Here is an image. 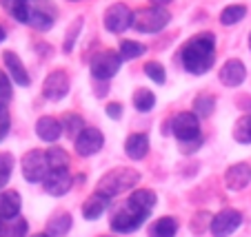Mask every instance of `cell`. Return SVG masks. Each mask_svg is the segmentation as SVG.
I'll return each instance as SVG.
<instances>
[{"instance_id": "1", "label": "cell", "mask_w": 251, "mask_h": 237, "mask_svg": "<svg viewBox=\"0 0 251 237\" xmlns=\"http://www.w3.org/2000/svg\"><path fill=\"white\" fill-rule=\"evenodd\" d=\"M180 60L185 71L191 76H204L216 62V36L209 31L189 38L180 49Z\"/></svg>"}, {"instance_id": "2", "label": "cell", "mask_w": 251, "mask_h": 237, "mask_svg": "<svg viewBox=\"0 0 251 237\" xmlns=\"http://www.w3.org/2000/svg\"><path fill=\"white\" fill-rule=\"evenodd\" d=\"M138 182H140V171H136L131 166H118L100 177L96 191L107 195V197H116V195H123L125 191H131L133 186H138Z\"/></svg>"}, {"instance_id": "3", "label": "cell", "mask_w": 251, "mask_h": 237, "mask_svg": "<svg viewBox=\"0 0 251 237\" xmlns=\"http://www.w3.org/2000/svg\"><path fill=\"white\" fill-rule=\"evenodd\" d=\"M149 215H151V211L138 209L131 202H127V204H123L111 215L109 226H111V231L118 233V235H131L138 228H142V224L149 219Z\"/></svg>"}, {"instance_id": "4", "label": "cell", "mask_w": 251, "mask_h": 237, "mask_svg": "<svg viewBox=\"0 0 251 237\" xmlns=\"http://www.w3.org/2000/svg\"><path fill=\"white\" fill-rule=\"evenodd\" d=\"M20 171L23 177L29 184H43L45 177L49 175V160H47V151H40V149H31L23 155L20 160Z\"/></svg>"}, {"instance_id": "5", "label": "cell", "mask_w": 251, "mask_h": 237, "mask_svg": "<svg viewBox=\"0 0 251 237\" xmlns=\"http://www.w3.org/2000/svg\"><path fill=\"white\" fill-rule=\"evenodd\" d=\"M169 133L180 144L200 140V118L194 111H180L169 120Z\"/></svg>"}, {"instance_id": "6", "label": "cell", "mask_w": 251, "mask_h": 237, "mask_svg": "<svg viewBox=\"0 0 251 237\" xmlns=\"http://www.w3.org/2000/svg\"><path fill=\"white\" fill-rule=\"evenodd\" d=\"M171 14L165 7H147L133 14V29L140 33H158L169 24Z\"/></svg>"}, {"instance_id": "7", "label": "cell", "mask_w": 251, "mask_h": 237, "mask_svg": "<svg viewBox=\"0 0 251 237\" xmlns=\"http://www.w3.org/2000/svg\"><path fill=\"white\" fill-rule=\"evenodd\" d=\"M120 65H123V58L118 51L114 49H107V51H98L89 62L91 76L98 82H107L120 71Z\"/></svg>"}, {"instance_id": "8", "label": "cell", "mask_w": 251, "mask_h": 237, "mask_svg": "<svg viewBox=\"0 0 251 237\" xmlns=\"http://www.w3.org/2000/svg\"><path fill=\"white\" fill-rule=\"evenodd\" d=\"M102 24L109 33H123L129 27H133V11L125 2H114L109 9L104 11Z\"/></svg>"}, {"instance_id": "9", "label": "cell", "mask_w": 251, "mask_h": 237, "mask_svg": "<svg viewBox=\"0 0 251 237\" xmlns=\"http://www.w3.org/2000/svg\"><path fill=\"white\" fill-rule=\"evenodd\" d=\"M242 226V213L236 209H225L211 217V226L209 233L213 237H231L238 228Z\"/></svg>"}, {"instance_id": "10", "label": "cell", "mask_w": 251, "mask_h": 237, "mask_svg": "<svg viewBox=\"0 0 251 237\" xmlns=\"http://www.w3.org/2000/svg\"><path fill=\"white\" fill-rule=\"evenodd\" d=\"M102 147H104V135L96 127H85L80 135L74 140V149H76V153L80 157L96 155V153L102 151Z\"/></svg>"}, {"instance_id": "11", "label": "cell", "mask_w": 251, "mask_h": 237, "mask_svg": "<svg viewBox=\"0 0 251 237\" xmlns=\"http://www.w3.org/2000/svg\"><path fill=\"white\" fill-rule=\"evenodd\" d=\"M69 93V76L65 69H56L51 71L43 82V95L51 102H60Z\"/></svg>"}, {"instance_id": "12", "label": "cell", "mask_w": 251, "mask_h": 237, "mask_svg": "<svg viewBox=\"0 0 251 237\" xmlns=\"http://www.w3.org/2000/svg\"><path fill=\"white\" fill-rule=\"evenodd\" d=\"M58 18V9L53 7V2L49 0H40L31 7V18H29V24L38 31H49V29L56 24Z\"/></svg>"}, {"instance_id": "13", "label": "cell", "mask_w": 251, "mask_h": 237, "mask_svg": "<svg viewBox=\"0 0 251 237\" xmlns=\"http://www.w3.org/2000/svg\"><path fill=\"white\" fill-rule=\"evenodd\" d=\"M45 193L51 195V197H62L71 191L74 186V177H71L69 169H58V171H49V175L43 182Z\"/></svg>"}, {"instance_id": "14", "label": "cell", "mask_w": 251, "mask_h": 237, "mask_svg": "<svg viewBox=\"0 0 251 237\" xmlns=\"http://www.w3.org/2000/svg\"><path fill=\"white\" fill-rule=\"evenodd\" d=\"M251 184V164L236 162L225 171V186L229 191H242Z\"/></svg>"}, {"instance_id": "15", "label": "cell", "mask_w": 251, "mask_h": 237, "mask_svg": "<svg viewBox=\"0 0 251 237\" xmlns=\"http://www.w3.org/2000/svg\"><path fill=\"white\" fill-rule=\"evenodd\" d=\"M218 78L225 86H240L242 82L247 80V69H245V65H242V60H238V58L227 60L220 66Z\"/></svg>"}, {"instance_id": "16", "label": "cell", "mask_w": 251, "mask_h": 237, "mask_svg": "<svg viewBox=\"0 0 251 237\" xmlns=\"http://www.w3.org/2000/svg\"><path fill=\"white\" fill-rule=\"evenodd\" d=\"M62 133H65L62 131V122L58 118H53V115H43L36 122V135L47 144H56Z\"/></svg>"}, {"instance_id": "17", "label": "cell", "mask_w": 251, "mask_h": 237, "mask_svg": "<svg viewBox=\"0 0 251 237\" xmlns=\"http://www.w3.org/2000/svg\"><path fill=\"white\" fill-rule=\"evenodd\" d=\"M109 204H111V197H107V195L96 191L94 195H89V197L85 199V204H82V217H85L87 222H96V219H100L107 213Z\"/></svg>"}, {"instance_id": "18", "label": "cell", "mask_w": 251, "mask_h": 237, "mask_svg": "<svg viewBox=\"0 0 251 237\" xmlns=\"http://www.w3.org/2000/svg\"><path fill=\"white\" fill-rule=\"evenodd\" d=\"M149 149H151V142L147 133H131L125 140V153L129 160H145L149 155Z\"/></svg>"}, {"instance_id": "19", "label": "cell", "mask_w": 251, "mask_h": 237, "mask_svg": "<svg viewBox=\"0 0 251 237\" xmlns=\"http://www.w3.org/2000/svg\"><path fill=\"white\" fill-rule=\"evenodd\" d=\"M2 62H5V66H7V73H9L11 80H14L18 86H29V85H31V78H29V73H27V69H25L23 60H20L14 51H5V53H2Z\"/></svg>"}, {"instance_id": "20", "label": "cell", "mask_w": 251, "mask_h": 237, "mask_svg": "<svg viewBox=\"0 0 251 237\" xmlns=\"http://www.w3.org/2000/svg\"><path fill=\"white\" fill-rule=\"evenodd\" d=\"M20 209H23V197L18 191H2L0 193V219H16L20 217Z\"/></svg>"}, {"instance_id": "21", "label": "cell", "mask_w": 251, "mask_h": 237, "mask_svg": "<svg viewBox=\"0 0 251 237\" xmlns=\"http://www.w3.org/2000/svg\"><path fill=\"white\" fill-rule=\"evenodd\" d=\"M71 228H74V217H71V213H67V211H58V213H53L51 217L47 219V228H45V233H47L49 237H65Z\"/></svg>"}, {"instance_id": "22", "label": "cell", "mask_w": 251, "mask_h": 237, "mask_svg": "<svg viewBox=\"0 0 251 237\" xmlns=\"http://www.w3.org/2000/svg\"><path fill=\"white\" fill-rule=\"evenodd\" d=\"M176 233H178V219L171 217V215H165V217H158L149 226L147 235L149 237H176Z\"/></svg>"}, {"instance_id": "23", "label": "cell", "mask_w": 251, "mask_h": 237, "mask_svg": "<svg viewBox=\"0 0 251 237\" xmlns=\"http://www.w3.org/2000/svg\"><path fill=\"white\" fill-rule=\"evenodd\" d=\"M2 7L14 16V20H18L20 24H29L31 18V7H29V0H0Z\"/></svg>"}, {"instance_id": "24", "label": "cell", "mask_w": 251, "mask_h": 237, "mask_svg": "<svg viewBox=\"0 0 251 237\" xmlns=\"http://www.w3.org/2000/svg\"><path fill=\"white\" fill-rule=\"evenodd\" d=\"M60 122H62V131H65V135L69 140H76L78 135L82 133V129L87 127L85 120H82V115L80 113H71V111L62 115Z\"/></svg>"}, {"instance_id": "25", "label": "cell", "mask_w": 251, "mask_h": 237, "mask_svg": "<svg viewBox=\"0 0 251 237\" xmlns=\"http://www.w3.org/2000/svg\"><path fill=\"white\" fill-rule=\"evenodd\" d=\"M127 202H131V204L138 206V209L153 211V206H156V202H158V195L153 193L151 189H136L127 197Z\"/></svg>"}, {"instance_id": "26", "label": "cell", "mask_w": 251, "mask_h": 237, "mask_svg": "<svg viewBox=\"0 0 251 237\" xmlns=\"http://www.w3.org/2000/svg\"><path fill=\"white\" fill-rule=\"evenodd\" d=\"M47 160H49V169L51 171H58V169H69V153L65 151L62 147L58 144H51L47 149Z\"/></svg>"}, {"instance_id": "27", "label": "cell", "mask_w": 251, "mask_h": 237, "mask_svg": "<svg viewBox=\"0 0 251 237\" xmlns=\"http://www.w3.org/2000/svg\"><path fill=\"white\" fill-rule=\"evenodd\" d=\"M131 100H133L136 111H140V113H149V111L156 107V95H153V91H149V89H136Z\"/></svg>"}, {"instance_id": "28", "label": "cell", "mask_w": 251, "mask_h": 237, "mask_svg": "<svg viewBox=\"0 0 251 237\" xmlns=\"http://www.w3.org/2000/svg\"><path fill=\"white\" fill-rule=\"evenodd\" d=\"M194 113L198 115V118H209V115L216 111V98L209 93H200L194 98Z\"/></svg>"}, {"instance_id": "29", "label": "cell", "mask_w": 251, "mask_h": 237, "mask_svg": "<svg viewBox=\"0 0 251 237\" xmlns=\"http://www.w3.org/2000/svg\"><path fill=\"white\" fill-rule=\"evenodd\" d=\"M233 140L238 144H251V113L238 118L236 127H233Z\"/></svg>"}, {"instance_id": "30", "label": "cell", "mask_w": 251, "mask_h": 237, "mask_svg": "<svg viewBox=\"0 0 251 237\" xmlns=\"http://www.w3.org/2000/svg\"><path fill=\"white\" fill-rule=\"evenodd\" d=\"M118 53H120V58H123V62L125 60H136V58H140V56L147 53V47H145L142 43H136V40H123Z\"/></svg>"}, {"instance_id": "31", "label": "cell", "mask_w": 251, "mask_h": 237, "mask_svg": "<svg viewBox=\"0 0 251 237\" xmlns=\"http://www.w3.org/2000/svg\"><path fill=\"white\" fill-rule=\"evenodd\" d=\"M247 16V7L245 5H229L223 9V14H220V22L225 24V27H231V24H238L240 20H245Z\"/></svg>"}, {"instance_id": "32", "label": "cell", "mask_w": 251, "mask_h": 237, "mask_svg": "<svg viewBox=\"0 0 251 237\" xmlns=\"http://www.w3.org/2000/svg\"><path fill=\"white\" fill-rule=\"evenodd\" d=\"M14 166H16V157L11 155L9 151H2L0 153V189H5L11 180V173H14Z\"/></svg>"}, {"instance_id": "33", "label": "cell", "mask_w": 251, "mask_h": 237, "mask_svg": "<svg viewBox=\"0 0 251 237\" xmlns=\"http://www.w3.org/2000/svg\"><path fill=\"white\" fill-rule=\"evenodd\" d=\"M27 233H29V224L25 217L9 219L5 224V237H27Z\"/></svg>"}, {"instance_id": "34", "label": "cell", "mask_w": 251, "mask_h": 237, "mask_svg": "<svg viewBox=\"0 0 251 237\" xmlns=\"http://www.w3.org/2000/svg\"><path fill=\"white\" fill-rule=\"evenodd\" d=\"M80 29H82V18H76V20H74V24H71L69 29H67L65 44H62V51H65V53H71V51H74V47H76V40H78V33H80Z\"/></svg>"}, {"instance_id": "35", "label": "cell", "mask_w": 251, "mask_h": 237, "mask_svg": "<svg viewBox=\"0 0 251 237\" xmlns=\"http://www.w3.org/2000/svg\"><path fill=\"white\" fill-rule=\"evenodd\" d=\"M145 73H147V78L149 80H153L156 85H165V80H167L165 66H162L160 62H156V60H149L147 65H145Z\"/></svg>"}, {"instance_id": "36", "label": "cell", "mask_w": 251, "mask_h": 237, "mask_svg": "<svg viewBox=\"0 0 251 237\" xmlns=\"http://www.w3.org/2000/svg\"><path fill=\"white\" fill-rule=\"evenodd\" d=\"M211 217L213 215H209V213L194 215V219H191V233H194V235H202L204 231H209V226H211Z\"/></svg>"}, {"instance_id": "37", "label": "cell", "mask_w": 251, "mask_h": 237, "mask_svg": "<svg viewBox=\"0 0 251 237\" xmlns=\"http://www.w3.org/2000/svg\"><path fill=\"white\" fill-rule=\"evenodd\" d=\"M14 98V86H11V76L7 71H0V102H7Z\"/></svg>"}, {"instance_id": "38", "label": "cell", "mask_w": 251, "mask_h": 237, "mask_svg": "<svg viewBox=\"0 0 251 237\" xmlns=\"http://www.w3.org/2000/svg\"><path fill=\"white\" fill-rule=\"evenodd\" d=\"M104 113L111 120H120L123 118V105H120V102H109V105L104 107Z\"/></svg>"}, {"instance_id": "39", "label": "cell", "mask_w": 251, "mask_h": 237, "mask_svg": "<svg viewBox=\"0 0 251 237\" xmlns=\"http://www.w3.org/2000/svg\"><path fill=\"white\" fill-rule=\"evenodd\" d=\"M200 144H202V138H200V140H194V142H182V144H180V149H182V153H187V155H189V153L198 151Z\"/></svg>"}, {"instance_id": "40", "label": "cell", "mask_w": 251, "mask_h": 237, "mask_svg": "<svg viewBox=\"0 0 251 237\" xmlns=\"http://www.w3.org/2000/svg\"><path fill=\"white\" fill-rule=\"evenodd\" d=\"M0 122H11L9 107H7V102H0Z\"/></svg>"}, {"instance_id": "41", "label": "cell", "mask_w": 251, "mask_h": 237, "mask_svg": "<svg viewBox=\"0 0 251 237\" xmlns=\"http://www.w3.org/2000/svg\"><path fill=\"white\" fill-rule=\"evenodd\" d=\"M9 129H11V122H0V142L9 135Z\"/></svg>"}, {"instance_id": "42", "label": "cell", "mask_w": 251, "mask_h": 237, "mask_svg": "<svg viewBox=\"0 0 251 237\" xmlns=\"http://www.w3.org/2000/svg\"><path fill=\"white\" fill-rule=\"evenodd\" d=\"M149 2H151L153 7H167L171 2V0H149Z\"/></svg>"}, {"instance_id": "43", "label": "cell", "mask_w": 251, "mask_h": 237, "mask_svg": "<svg viewBox=\"0 0 251 237\" xmlns=\"http://www.w3.org/2000/svg\"><path fill=\"white\" fill-rule=\"evenodd\" d=\"M7 40V31H5V27H0V44Z\"/></svg>"}, {"instance_id": "44", "label": "cell", "mask_w": 251, "mask_h": 237, "mask_svg": "<svg viewBox=\"0 0 251 237\" xmlns=\"http://www.w3.org/2000/svg\"><path fill=\"white\" fill-rule=\"evenodd\" d=\"M0 237H5V219H0Z\"/></svg>"}, {"instance_id": "45", "label": "cell", "mask_w": 251, "mask_h": 237, "mask_svg": "<svg viewBox=\"0 0 251 237\" xmlns=\"http://www.w3.org/2000/svg\"><path fill=\"white\" fill-rule=\"evenodd\" d=\"M31 237H49L47 233H36V235H31Z\"/></svg>"}, {"instance_id": "46", "label": "cell", "mask_w": 251, "mask_h": 237, "mask_svg": "<svg viewBox=\"0 0 251 237\" xmlns=\"http://www.w3.org/2000/svg\"><path fill=\"white\" fill-rule=\"evenodd\" d=\"M249 49H251V33H249Z\"/></svg>"}, {"instance_id": "47", "label": "cell", "mask_w": 251, "mask_h": 237, "mask_svg": "<svg viewBox=\"0 0 251 237\" xmlns=\"http://www.w3.org/2000/svg\"><path fill=\"white\" fill-rule=\"evenodd\" d=\"M102 237H111V235H102Z\"/></svg>"}, {"instance_id": "48", "label": "cell", "mask_w": 251, "mask_h": 237, "mask_svg": "<svg viewBox=\"0 0 251 237\" xmlns=\"http://www.w3.org/2000/svg\"><path fill=\"white\" fill-rule=\"evenodd\" d=\"M71 2H76V0H71Z\"/></svg>"}]
</instances>
